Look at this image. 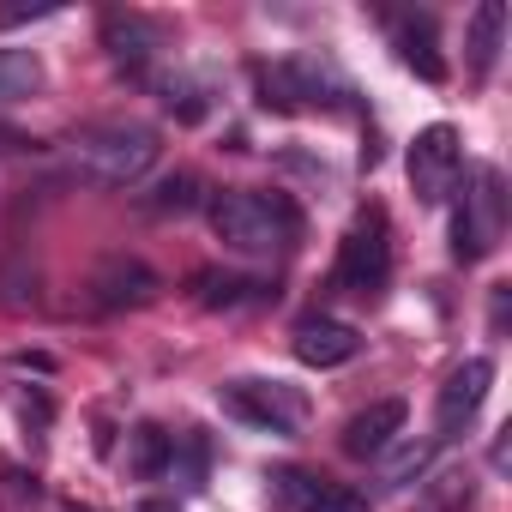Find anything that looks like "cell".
Returning <instances> with one entry per match:
<instances>
[{
	"label": "cell",
	"mask_w": 512,
	"mask_h": 512,
	"mask_svg": "<svg viewBox=\"0 0 512 512\" xmlns=\"http://www.w3.org/2000/svg\"><path fill=\"white\" fill-rule=\"evenodd\" d=\"M157 97H163V109L175 115V121H205V91H199V79H187V73H157Z\"/></svg>",
	"instance_id": "cell-19"
},
{
	"label": "cell",
	"mask_w": 512,
	"mask_h": 512,
	"mask_svg": "<svg viewBox=\"0 0 512 512\" xmlns=\"http://www.w3.org/2000/svg\"><path fill=\"white\" fill-rule=\"evenodd\" d=\"M157 290H163L157 272H151L145 260H127V253H109V260L97 266V278H91V302L109 308V314H121V308H151Z\"/></svg>",
	"instance_id": "cell-10"
},
{
	"label": "cell",
	"mask_w": 512,
	"mask_h": 512,
	"mask_svg": "<svg viewBox=\"0 0 512 512\" xmlns=\"http://www.w3.org/2000/svg\"><path fill=\"white\" fill-rule=\"evenodd\" d=\"M67 512H97V506H79V500H73V506H67Z\"/></svg>",
	"instance_id": "cell-26"
},
{
	"label": "cell",
	"mask_w": 512,
	"mask_h": 512,
	"mask_svg": "<svg viewBox=\"0 0 512 512\" xmlns=\"http://www.w3.org/2000/svg\"><path fill=\"white\" fill-rule=\"evenodd\" d=\"M488 386H494V362H488V356L458 362V368L446 374V386H440V404H434V428H440L434 440H458V434L476 422V410H482Z\"/></svg>",
	"instance_id": "cell-8"
},
{
	"label": "cell",
	"mask_w": 512,
	"mask_h": 512,
	"mask_svg": "<svg viewBox=\"0 0 512 512\" xmlns=\"http://www.w3.org/2000/svg\"><path fill=\"white\" fill-rule=\"evenodd\" d=\"M290 350H296V362H302V368H344V362H356V356H362V332H356L350 320L308 314V320H296Z\"/></svg>",
	"instance_id": "cell-9"
},
{
	"label": "cell",
	"mask_w": 512,
	"mask_h": 512,
	"mask_svg": "<svg viewBox=\"0 0 512 512\" xmlns=\"http://www.w3.org/2000/svg\"><path fill=\"white\" fill-rule=\"evenodd\" d=\"M49 13H55V0H7V7H0V31L37 25V19H49Z\"/></svg>",
	"instance_id": "cell-23"
},
{
	"label": "cell",
	"mask_w": 512,
	"mask_h": 512,
	"mask_svg": "<svg viewBox=\"0 0 512 512\" xmlns=\"http://www.w3.org/2000/svg\"><path fill=\"white\" fill-rule=\"evenodd\" d=\"M404 398H380V404H368V410H356L350 422H344V452L350 458H380V452H392L398 446V434H404Z\"/></svg>",
	"instance_id": "cell-12"
},
{
	"label": "cell",
	"mask_w": 512,
	"mask_h": 512,
	"mask_svg": "<svg viewBox=\"0 0 512 512\" xmlns=\"http://www.w3.org/2000/svg\"><path fill=\"white\" fill-rule=\"evenodd\" d=\"M169 464H175V434L157 428V422H139L127 434V470L139 482H157V476H169Z\"/></svg>",
	"instance_id": "cell-15"
},
{
	"label": "cell",
	"mask_w": 512,
	"mask_h": 512,
	"mask_svg": "<svg viewBox=\"0 0 512 512\" xmlns=\"http://www.w3.org/2000/svg\"><path fill=\"white\" fill-rule=\"evenodd\" d=\"M506 235V181L494 163H476L470 169V187L458 193V211H452V260L458 266H476L500 247Z\"/></svg>",
	"instance_id": "cell-3"
},
{
	"label": "cell",
	"mask_w": 512,
	"mask_h": 512,
	"mask_svg": "<svg viewBox=\"0 0 512 512\" xmlns=\"http://www.w3.org/2000/svg\"><path fill=\"white\" fill-rule=\"evenodd\" d=\"M344 79L320 61V55H290V61H272L260 67V103L272 115H314V109H338Z\"/></svg>",
	"instance_id": "cell-5"
},
{
	"label": "cell",
	"mask_w": 512,
	"mask_h": 512,
	"mask_svg": "<svg viewBox=\"0 0 512 512\" xmlns=\"http://www.w3.org/2000/svg\"><path fill=\"white\" fill-rule=\"evenodd\" d=\"M217 404H223V416H235L247 428H266V434H284V440L308 428V398L284 380H229V386H217Z\"/></svg>",
	"instance_id": "cell-6"
},
{
	"label": "cell",
	"mask_w": 512,
	"mask_h": 512,
	"mask_svg": "<svg viewBox=\"0 0 512 512\" xmlns=\"http://www.w3.org/2000/svg\"><path fill=\"white\" fill-rule=\"evenodd\" d=\"M199 199H205L199 175H169V181H163V187H157V193L145 199V211H157V217H169V211H175V217H187V211H193Z\"/></svg>",
	"instance_id": "cell-21"
},
{
	"label": "cell",
	"mask_w": 512,
	"mask_h": 512,
	"mask_svg": "<svg viewBox=\"0 0 512 512\" xmlns=\"http://www.w3.org/2000/svg\"><path fill=\"white\" fill-rule=\"evenodd\" d=\"M133 512H181V506H175V500H139Z\"/></svg>",
	"instance_id": "cell-25"
},
{
	"label": "cell",
	"mask_w": 512,
	"mask_h": 512,
	"mask_svg": "<svg viewBox=\"0 0 512 512\" xmlns=\"http://www.w3.org/2000/svg\"><path fill=\"white\" fill-rule=\"evenodd\" d=\"M157 151H163L157 127H145V121H97V127H85L73 139V169L85 181H97V187H133L157 163Z\"/></svg>",
	"instance_id": "cell-2"
},
{
	"label": "cell",
	"mask_w": 512,
	"mask_h": 512,
	"mask_svg": "<svg viewBox=\"0 0 512 512\" xmlns=\"http://www.w3.org/2000/svg\"><path fill=\"white\" fill-rule=\"evenodd\" d=\"M386 284H392V229H386V211H380V205H368V211L350 223L344 247H338L332 290H338V296L380 302V296H386Z\"/></svg>",
	"instance_id": "cell-4"
},
{
	"label": "cell",
	"mask_w": 512,
	"mask_h": 512,
	"mask_svg": "<svg viewBox=\"0 0 512 512\" xmlns=\"http://www.w3.org/2000/svg\"><path fill=\"white\" fill-rule=\"evenodd\" d=\"M43 61H37V49H0V103H25V97H37L43 91Z\"/></svg>",
	"instance_id": "cell-17"
},
{
	"label": "cell",
	"mask_w": 512,
	"mask_h": 512,
	"mask_svg": "<svg viewBox=\"0 0 512 512\" xmlns=\"http://www.w3.org/2000/svg\"><path fill=\"white\" fill-rule=\"evenodd\" d=\"M199 308H247V302H278V290L253 284V278H229V272H199L193 278Z\"/></svg>",
	"instance_id": "cell-16"
},
{
	"label": "cell",
	"mask_w": 512,
	"mask_h": 512,
	"mask_svg": "<svg viewBox=\"0 0 512 512\" xmlns=\"http://www.w3.org/2000/svg\"><path fill=\"white\" fill-rule=\"evenodd\" d=\"M169 470L181 476V488H205V440H199V434L175 440V464H169Z\"/></svg>",
	"instance_id": "cell-22"
},
{
	"label": "cell",
	"mask_w": 512,
	"mask_h": 512,
	"mask_svg": "<svg viewBox=\"0 0 512 512\" xmlns=\"http://www.w3.org/2000/svg\"><path fill=\"white\" fill-rule=\"evenodd\" d=\"M386 31H392L398 61H404L416 79H428V85L446 79V61H440V49H434V19H428V13H392Z\"/></svg>",
	"instance_id": "cell-13"
},
{
	"label": "cell",
	"mask_w": 512,
	"mask_h": 512,
	"mask_svg": "<svg viewBox=\"0 0 512 512\" xmlns=\"http://www.w3.org/2000/svg\"><path fill=\"white\" fill-rule=\"evenodd\" d=\"M434 446H440V440H410V446H398V452H380V458H386V464H380V494L422 482L428 464H434Z\"/></svg>",
	"instance_id": "cell-18"
},
{
	"label": "cell",
	"mask_w": 512,
	"mask_h": 512,
	"mask_svg": "<svg viewBox=\"0 0 512 512\" xmlns=\"http://www.w3.org/2000/svg\"><path fill=\"white\" fill-rule=\"evenodd\" d=\"M500 37H506V7H500V0H482V7L470 13V31H464V61H470V79H476V85L494 73Z\"/></svg>",
	"instance_id": "cell-14"
},
{
	"label": "cell",
	"mask_w": 512,
	"mask_h": 512,
	"mask_svg": "<svg viewBox=\"0 0 512 512\" xmlns=\"http://www.w3.org/2000/svg\"><path fill=\"white\" fill-rule=\"evenodd\" d=\"M205 217H211V235L241 260H272V253H290L302 241V211L284 193L223 187L205 199Z\"/></svg>",
	"instance_id": "cell-1"
},
{
	"label": "cell",
	"mask_w": 512,
	"mask_h": 512,
	"mask_svg": "<svg viewBox=\"0 0 512 512\" xmlns=\"http://www.w3.org/2000/svg\"><path fill=\"white\" fill-rule=\"evenodd\" d=\"M314 512H368V500L350 494V488H338V482H326V494L314 500Z\"/></svg>",
	"instance_id": "cell-24"
},
{
	"label": "cell",
	"mask_w": 512,
	"mask_h": 512,
	"mask_svg": "<svg viewBox=\"0 0 512 512\" xmlns=\"http://www.w3.org/2000/svg\"><path fill=\"white\" fill-rule=\"evenodd\" d=\"M464 175V139L452 121H434L410 139V193L416 205H446Z\"/></svg>",
	"instance_id": "cell-7"
},
{
	"label": "cell",
	"mask_w": 512,
	"mask_h": 512,
	"mask_svg": "<svg viewBox=\"0 0 512 512\" xmlns=\"http://www.w3.org/2000/svg\"><path fill=\"white\" fill-rule=\"evenodd\" d=\"M103 49H109V61L121 73L145 79L151 61H157V49H163V25L145 19V13H103Z\"/></svg>",
	"instance_id": "cell-11"
},
{
	"label": "cell",
	"mask_w": 512,
	"mask_h": 512,
	"mask_svg": "<svg viewBox=\"0 0 512 512\" xmlns=\"http://www.w3.org/2000/svg\"><path fill=\"white\" fill-rule=\"evenodd\" d=\"M320 494H326V476H314V470H272V500L284 512H314Z\"/></svg>",
	"instance_id": "cell-20"
}]
</instances>
